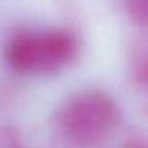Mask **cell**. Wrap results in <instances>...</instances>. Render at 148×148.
<instances>
[{"label":"cell","instance_id":"5b68a950","mask_svg":"<svg viewBox=\"0 0 148 148\" xmlns=\"http://www.w3.org/2000/svg\"><path fill=\"white\" fill-rule=\"evenodd\" d=\"M0 148H26L19 132L11 126L0 127Z\"/></svg>","mask_w":148,"mask_h":148},{"label":"cell","instance_id":"6da1fadb","mask_svg":"<svg viewBox=\"0 0 148 148\" xmlns=\"http://www.w3.org/2000/svg\"><path fill=\"white\" fill-rule=\"evenodd\" d=\"M54 123L59 135L72 147L97 148L118 132L121 110L105 91H81L62 103Z\"/></svg>","mask_w":148,"mask_h":148},{"label":"cell","instance_id":"277c9868","mask_svg":"<svg viewBox=\"0 0 148 148\" xmlns=\"http://www.w3.org/2000/svg\"><path fill=\"white\" fill-rule=\"evenodd\" d=\"M121 3L132 21L148 26V0H121Z\"/></svg>","mask_w":148,"mask_h":148},{"label":"cell","instance_id":"7a4b0ae2","mask_svg":"<svg viewBox=\"0 0 148 148\" xmlns=\"http://www.w3.org/2000/svg\"><path fill=\"white\" fill-rule=\"evenodd\" d=\"M78 54V38L67 29L14 32L5 49L7 62L21 75H51Z\"/></svg>","mask_w":148,"mask_h":148},{"label":"cell","instance_id":"3957f363","mask_svg":"<svg viewBox=\"0 0 148 148\" xmlns=\"http://www.w3.org/2000/svg\"><path fill=\"white\" fill-rule=\"evenodd\" d=\"M129 77L134 88L148 97V38L132 48L129 59Z\"/></svg>","mask_w":148,"mask_h":148},{"label":"cell","instance_id":"8992f818","mask_svg":"<svg viewBox=\"0 0 148 148\" xmlns=\"http://www.w3.org/2000/svg\"><path fill=\"white\" fill-rule=\"evenodd\" d=\"M121 148H148V137L147 135H134L127 138Z\"/></svg>","mask_w":148,"mask_h":148}]
</instances>
